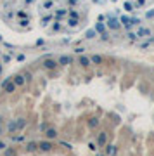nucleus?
I'll return each mask as SVG.
<instances>
[{
  "label": "nucleus",
  "mask_w": 154,
  "mask_h": 156,
  "mask_svg": "<svg viewBox=\"0 0 154 156\" xmlns=\"http://www.w3.org/2000/svg\"><path fill=\"white\" fill-rule=\"evenodd\" d=\"M38 147H40V151H43V153H49V151L54 149V144L47 139V141H40V142H38Z\"/></svg>",
  "instance_id": "1"
},
{
  "label": "nucleus",
  "mask_w": 154,
  "mask_h": 156,
  "mask_svg": "<svg viewBox=\"0 0 154 156\" xmlns=\"http://www.w3.org/2000/svg\"><path fill=\"white\" fill-rule=\"evenodd\" d=\"M106 142H107V132L102 130V132L97 133V146L102 147V146H106Z\"/></svg>",
  "instance_id": "2"
},
{
  "label": "nucleus",
  "mask_w": 154,
  "mask_h": 156,
  "mask_svg": "<svg viewBox=\"0 0 154 156\" xmlns=\"http://www.w3.org/2000/svg\"><path fill=\"white\" fill-rule=\"evenodd\" d=\"M45 137H47L49 141L56 139V137H57V130H56V128H52V127H50V128H47V130H45Z\"/></svg>",
  "instance_id": "3"
},
{
  "label": "nucleus",
  "mask_w": 154,
  "mask_h": 156,
  "mask_svg": "<svg viewBox=\"0 0 154 156\" xmlns=\"http://www.w3.org/2000/svg\"><path fill=\"white\" fill-rule=\"evenodd\" d=\"M24 82H26V76H24V75H16V76H14V83H16L17 87L24 85Z\"/></svg>",
  "instance_id": "4"
},
{
  "label": "nucleus",
  "mask_w": 154,
  "mask_h": 156,
  "mask_svg": "<svg viewBox=\"0 0 154 156\" xmlns=\"http://www.w3.org/2000/svg\"><path fill=\"white\" fill-rule=\"evenodd\" d=\"M43 66H45L47 70H54L56 66H57V62L54 59H45V61H43Z\"/></svg>",
  "instance_id": "5"
},
{
  "label": "nucleus",
  "mask_w": 154,
  "mask_h": 156,
  "mask_svg": "<svg viewBox=\"0 0 154 156\" xmlns=\"http://www.w3.org/2000/svg\"><path fill=\"white\" fill-rule=\"evenodd\" d=\"M16 87H17V85H16L14 82H9V83L4 87V90H5L7 94H12V92H16Z\"/></svg>",
  "instance_id": "6"
},
{
  "label": "nucleus",
  "mask_w": 154,
  "mask_h": 156,
  "mask_svg": "<svg viewBox=\"0 0 154 156\" xmlns=\"http://www.w3.org/2000/svg\"><path fill=\"white\" fill-rule=\"evenodd\" d=\"M7 130H9V133L12 135V133H16L19 128H17V121H11L9 125H7Z\"/></svg>",
  "instance_id": "7"
},
{
  "label": "nucleus",
  "mask_w": 154,
  "mask_h": 156,
  "mask_svg": "<svg viewBox=\"0 0 154 156\" xmlns=\"http://www.w3.org/2000/svg\"><path fill=\"white\" fill-rule=\"evenodd\" d=\"M36 149H40V147H38V142H28V144H26V151H28V153H35Z\"/></svg>",
  "instance_id": "8"
},
{
  "label": "nucleus",
  "mask_w": 154,
  "mask_h": 156,
  "mask_svg": "<svg viewBox=\"0 0 154 156\" xmlns=\"http://www.w3.org/2000/svg\"><path fill=\"white\" fill-rule=\"evenodd\" d=\"M147 35H151V30H147V28H140V30H137V37H139V38L147 37Z\"/></svg>",
  "instance_id": "9"
},
{
  "label": "nucleus",
  "mask_w": 154,
  "mask_h": 156,
  "mask_svg": "<svg viewBox=\"0 0 154 156\" xmlns=\"http://www.w3.org/2000/svg\"><path fill=\"white\" fill-rule=\"evenodd\" d=\"M99 125H100L99 118H90V120H89V127H90V128H97Z\"/></svg>",
  "instance_id": "10"
},
{
  "label": "nucleus",
  "mask_w": 154,
  "mask_h": 156,
  "mask_svg": "<svg viewBox=\"0 0 154 156\" xmlns=\"http://www.w3.org/2000/svg\"><path fill=\"white\" fill-rule=\"evenodd\" d=\"M106 154H107V156H114V154H116V147H113V146H106Z\"/></svg>",
  "instance_id": "11"
},
{
  "label": "nucleus",
  "mask_w": 154,
  "mask_h": 156,
  "mask_svg": "<svg viewBox=\"0 0 154 156\" xmlns=\"http://www.w3.org/2000/svg\"><path fill=\"white\" fill-rule=\"evenodd\" d=\"M71 61H73V59H71L69 56H61V57H59V62H61V64H69Z\"/></svg>",
  "instance_id": "12"
},
{
  "label": "nucleus",
  "mask_w": 154,
  "mask_h": 156,
  "mask_svg": "<svg viewBox=\"0 0 154 156\" xmlns=\"http://www.w3.org/2000/svg\"><path fill=\"white\" fill-rule=\"evenodd\" d=\"M107 25L111 26V28H114V30H116V28L120 26V25H118V21H116L114 17H109V21H107Z\"/></svg>",
  "instance_id": "13"
},
{
  "label": "nucleus",
  "mask_w": 154,
  "mask_h": 156,
  "mask_svg": "<svg viewBox=\"0 0 154 156\" xmlns=\"http://www.w3.org/2000/svg\"><path fill=\"white\" fill-rule=\"evenodd\" d=\"M90 61H92L94 64H102V57H100V56H92Z\"/></svg>",
  "instance_id": "14"
},
{
  "label": "nucleus",
  "mask_w": 154,
  "mask_h": 156,
  "mask_svg": "<svg viewBox=\"0 0 154 156\" xmlns=\"http://www.w3.org/2000/svg\"><path fill=\"white\" fill-rule=\"evenodd\" d=\"M90 62H92V61H90L89 57H80V64H81V66H89Z\"/></svg>",
  "instance_id": "15"
},
{
  "label": "nucleus",
  "mask_w": 154,
  "mask_h": 156,
  "mask_svg": "<svg viewBox=\"0 0 154 156\" xmlns=\"http://www.w3.org/2000/svg\"><path fill=\"white\" fill-rule=\"evenodd\" d=\"M5 156H17L16 149H5Z\"/></svg>",
  "instance_id": "16"
},
{
  "label": "nucleus",
  "mask_w": 154,
  "mask_h": 156,
  "mask_svg": "<svg viewBox=\"0 0 154 156\" xmlns=\"http://www.w3.org/2000/svg\"><path fill=\"white\" fill-rule=\"evenodd\" d=\"M23 127H24V118H19V120H17V128L21 130Z\"/></svg>",
  "instance_id": "17"
},
{
  "label": "nucleus",
  "mask_w": 154,
  "mask_h": 156,
  "mask_svg": "<svg viewBox=\"0 0 154 156\" xmlns=\"http://www.w3.org/2000/svg\"><path fill=\"white\" fill-rule=\"evenodd\" d=\"M95 37V31L94 30H89V31H87V38H94Z\"/></svg>",
  "instance_id": "18"
},
{
  "label": "nucleus",
  "mask_w": 154,
  "mask_h": 156,
  "mask_svg": "<svg viewBox=\"0 0 154 156\" xmlns=\"http://www.w3.org/2000/svg\"><path fill=\"white\" fill-rule=\"evenodd\" d=\"M95 28H97V31H100V33H102V35H104V26H102V25H97V26H95Z\"/></svg>",
  "instance_id": "19"
},
{
  "label": "nucleus",
  "mask_w": 154,
  "mask_h": 156,
  "mask_svg": "<svg viewBox=\"0 0 154 156\" xmlns=\"http://www.w3.org/2000/svg\"><path fill=\"white\" fill-rule=\"evenodd\" d=\"M125 9H126V11H132V4L126 2V4H125Z\"/></svg>",
  "instance_id": "20"
},
{
  "label": "nucleus",
  "mask_w": 154,
  "mask_h": 156,
  "mask_svg": "<svg viewBox=\"0 0 154 156\" xmlns=\"http://www.w3.org/2000/svg\"><path fill=\"white\" fill-rule=\"evenodd\" d=\"M68 23H69L71 26H75V25H76V19H69V21H68Z\"/></svg>",
  "instance_id": "21"
},
{
  "label": "nucleus",
  "mask_w": 154,
  "mask_h": 156,
  "mask_svg": "<svg viewBox=\"0 0 154 156\" xmlns=\"http://www.w3.org/2000/svg\"><path fill=\"white\" fill-rule=\"evenodd\" d=\"M0 149H5V142H2V141H0Z\"/></svg>",
  "instance_id": "22"
},
{
  "label": "nucleus",
  "mask_w": 154,
  "mask_h": 156,
  "mask_svg": "<svg viewBox=\"0 0 154 156\" xmlns=\"http://www.w3.org/2000/svg\"><path fill=\"white\" fill-rule=\"evenodd\" d=\"M0 133H2V116H0Z\"/></svg>",
  "instance_id": "23"
},
{
  "label": "nucleus",
  "mask_w": 154,
  "mask_h": 156,
  "mask_svg": "<svg viewBox=\"0 0 154 156\" xmlns=\"http://www.w3.org/2000/svg\"><path fill=\"white\" fill-rule=\"evenodd\" d=\"M0 73H2V64H0Z\"/></svg>",
  "instance_id": "24"
}]
</instances>
